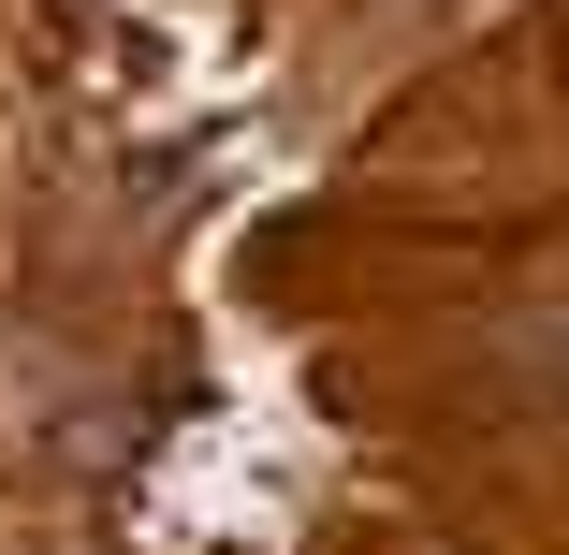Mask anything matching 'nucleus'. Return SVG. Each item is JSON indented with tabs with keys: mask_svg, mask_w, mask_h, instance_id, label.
<instances>
[{
	"mask_svg": "<svg viewBox=\"0 0 569 555\" xmlns=\"http://www.w3.org/2000/svg\"><path fill=\"white\" fill-rule=\"evenodd\" d=\"M409 555H468V541H409Z\"/></svg>",
	"mask_w": 569,
	"mask_h": 555,
	"instance_id": "nucleus-1",
	"label": "nucleus"
}]
</instances>
